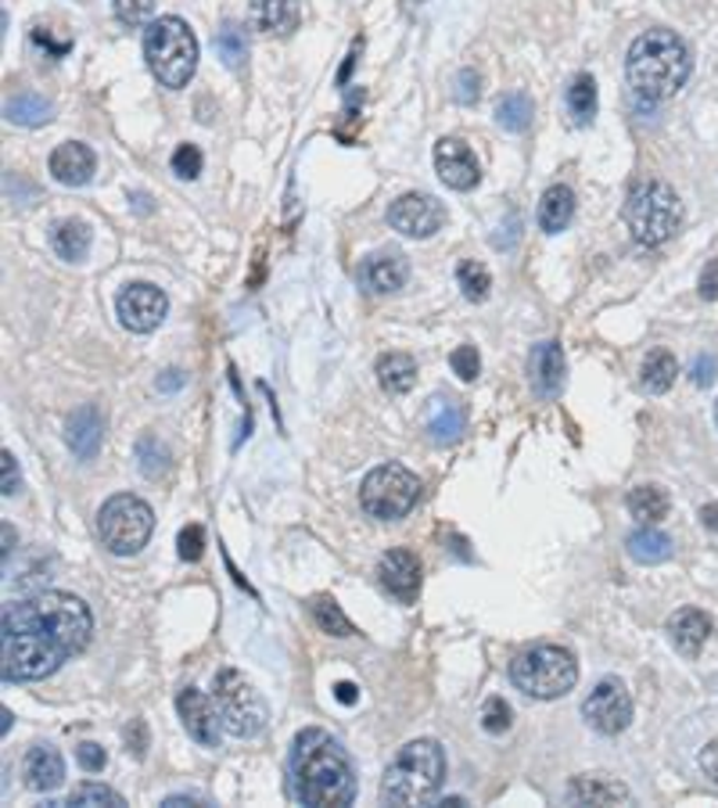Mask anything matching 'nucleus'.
Returning <instances> with one entry per match:
<instances>
[{"instance_id": "obj_1", "label": "nucleus", "mask_w": 718, "mask_h": 808, "mask_svg": "<svg viewBox=\"0 0 718 808\" xmlns=\"http://www.w3.org/2000/svg\"><path fill=\"white\" fill-rule=\"evenodd\" d=\"M94 636L90 607L72 593H37L11 600L0 618V676L4 683H37L87 650Z\"/></svg>"}, {"instance_id": "obj_2", "label": "nucleus", "mask_w": 718, "mask_h": 808, "mask_svg": "<svg viewBox=\"0 0 718 808\" xmlns=\"http://www.w3.org/2000/svg\"><path fill=\"white\" fill-rule=\"evenodd\" d=\"M292 795L310 808H345L356 798V772L345 747L324 729H302L292 747Z\"/></svg>"}, {"instance_id": "obj_3", "label": "nucleus", "mask_w": 718, "mask_h": 808, "mask_svg": "<svg viewBox=\"0 0 718 808\" xmlns=\"http://www.w3.org/2000/svg\"><path fill=\"white\" fill-rule=\"evenodd\" d=\"M694 72L690 48L671 29H647L639 33L625 58V75L639 101H668L686 87Z\"/></svg>"}, {"instance_id": "obj_4", "label": "nucleus", "mask_w": 718, "mask_h": 808, "mask_svg": "<svg viewBox=\"0 0 718 808\" xmlns=\"http://www.w3.org/2000/svg\"><path fill=\"white\" fill-rule=\"evenodd\" d=\"M446 784V751L438 740H409L381 780V801L414 808L438 801V790Z\"/></svg>"}, {"instance_id": "obj_5", "label": "nucleus", "mask_w": 718, "mask_h": 808, "mask_svg": "<svg viewBox=\"0 0 718 808\" xmlns=\"http://www.w3.org/2000/svg\"><path fill=\"white\" fill-rule=\"evenodd\" d=\"M144 58L162 87L183 90L198 69V37L176 14H162L144 29Z\"/></svg>"}, {"instance_id": "obj_6", "label": "nucleus", "mask_w": 718, "mask_h": 808, "mask_svg": "<svg viewBox=\"0 0 718 808\" xmlns=\"http://www.w3.org/2000/svg\"><path fill=\"white\" fill-rule=\"evenodd\" d=\"M625 226L636 245L658 249L682 226V202L665 180H636L625 202Z\"/></svg>"}, {"instance_id": "obj_7", "label": "nucleus", "mask_w": 718, "mask_h": 808, "mask_svg": "<svg viewBox=\"0 0 718 808\" xmlns=\"http://www.w3.org/2000/svg\"><path fill=\"white\" fill-rule=\"evenodd\" d=\"M510 679L522 694L536 700H557L575 690L578 683V661L568 647L557 644H536L522 650L510 665Z\"/></svg>"}, {"instance_id": "obj_8", "label": "nucleus", "mask_w": 718, "mask_h": 808, "mask_svg": "<svg viewBox=\"0 0 718 808\" xmlns=\"http://www.w3.org/2000/svg\"><path fill=\"white\" fill-rule=\"evenodd\" d=\"M151 532H155V514L151 507L133 493H119L101 507L98 514V536L101 546L115 557H133L141 554Z\"/></svg>"}, {"instance_id": "obj_9", "label": "nucleus", "mask_w": 718, "mask_h": 808, "mask_svg": "<svg viewBox=\"0 0 718 808\" xmlns=\"http://www.w3.org/2000/svg\"><path fill=\"white\" fill-rule=\"evenodd\" d=\"M212 700H216V708H220L223 729L237 740L259 737L270 723L263 694H259L237 668H223V673L212 679Z\"/></svg>"}, {"instance_id": "obj_10", "label": "nucleus", "mask_w": 718, "mask_h": 808, "mask_svg": "<svg viewBox=\"0 0 718 808\" xmlns=\"http://www.w3.org/2000/svg\"><path fill=\"white\" fill-rule=\"evenodd\" d=\"M421 499V478L400 464H381L360 485V507L377 522H400Z\"/></svg>"}, {"instance_id": "obj_11", "label": "nucleus", "mask_w": 718, "mask_h": 808, "mask_svg": "<svg viewBox=\"0 0 718 808\" xmlns=\"http://www.w3.org/2000/svg\"><path fill=\"white\" fill-rule=\"evenodd\" d=\"M583 715H586V723L597 729V734H604V737L625 734L629 723H633V697H629V690H625V683L615 679V676L600 679L589 690L586 705H583Z\"/></svg>"}, {"instance_id": "obj_12", "label": "nucleus", "mask_w": 718, "mask_h": 808, "mask_svg": "<svg viewBox=\"0 0 718 808\" xmlns=\"http://www.w3.org/2000/svg\"><path fill=\"white\" fill-rule=\"evenodd\" d=\"M115 313H119V324L133 331V334H148L155 331L165 313H170V299H165L162 287L148 284V281H136V284H127L115 299Z\"/></svg>"}, {"instance_id": "obj_13", "label": "nucleus", "mask_w": 718, "mask_h": 808, "mask_svg": "<svg viewBox=\"0 0 718 808\" xmlns=\"http://www.w3.org/2000/svg\"><path fill=\"white\" fill-rule=\"evenodd\" d=\"M388 223H392V231H400L403 238L424 241L442 231V223H446V205H442L435 194L409 191L388 205Z\"/></svg>"}, {"instance_id": "obj_14", "label": "nucleus", "mask_w": 718, "mask_h": 808, "mask_svg": "<svg viewBox=\"0 0 718 808\" xmlns=\"http://www.w3.org/2000/svg\"><path fill=\"white\" fill-rule=\"evenodd\" d=\"M176 708H180L183 729H188V737H191V740H198L202 747H216V744H220L223 723H220L216 700L205 697L202 690H194V686H188V690H180Z\"/></svg>"}, {"instance_id": "obj_15", "label": "nucleus", "mask_w": 718, "mask_h": 808, "mask_svg": "<svg viewBox=\"0 0 718 808\" xmlns=\"http://www.w3.org/2000/svg\"><path fill=\"white\" fill-rule=\"evenodd\" d=\"M435 173L442 184L453 191H471L482 180L475 151H471L464 141H456V137H442L435 144Z\"/></svg>"}, {"instance_id": "obj_16", "label": "nucleus", "mask_w": 718, "mask_h": 808, "mask_svg": "<svg viewBox=\"0 0 718 808\" xmlns=\"http://www.w3.org/2000/svg\"><path fill=\"white\" fill-rule=\"evenodd\" d=\"M409 263L403 252H374L360 263V284L374 295H392L406 287Z\"/></svg>"}, {"instance_id": "obj_17", "label": "nucleus", "mask_w": 718, "mask_h": 808, "mask_svg": "<svg viewBox=\"0 0 718 808\" xmlns=\"http://www.w3.org/2000/svg\"><path fill=\"white\" fill-rule=\"evenodd\" d=\"M377 578H381V586H385L395 600L409 604L417 597V589H421V560H417V554H409V551L381 554Z\"/></svg>"}, {"instance_id": "obj_18", "label": "nucleus", "mask_w": 718, "mask_h": 808, "mask_svg": "<svg viewBox=\"0 0 718 808\" xmlns=\"http://www.w3.org/2000/svg\"><path fill=\"white\" fill-rule=\"evenodd\" d=\"M48 165H51V176L58 180V184H65V188H83L98 173L94 151H90L87 144H80V141L58 144L51 151V162Z\"/></svg>"}, {"instance_id": "obj_19", "label": "nucleus", "mask_w": 718, "mask_h": 808, "mask_svg": "<svg viewBox=\"0 0 718 808\" xmlns=\"http://www.w3.org/2000/svg\"><path fill=\"white\" fill-rule=\"evenodd\" d=\"M711 633H715V622H711V615L700 612V607H682V612L668 618L671 644H676V650L686 654V658H697V654L708 647Z\"/></svg>"}, {"instance_id": "obj_20", "label": "nucleus", "mask_w": 718, "mask_h": 808, "mask_svg": "<svg viewBox=\"0 0 718 808\" xmlns=\"http://www.w3.org/2000/svg\"><path fill=\"white\" fill-rule=\"evenodd\" d=\"M564 801L568 805H629L633 801V790L618 784V780H610V776L604 772H593V776H575V780L568 784V790H564Z\"/></svg>"}, {"instance_id": "obj_21", "label": "nucleus", "mask_w": 718, "mask_h": 808, "mask_svg": "<svg viewBox=\"0 0 718 808\" xmlns=\"http://www.w3.org/2000/svg\"><path fill=\"white\" fill-rule=\"evenodd\" d=\"M249 22H252V29H259V33L287 37V33H295L302 22V0H252Z\"/></svg>"}, {"instance_id": "obj_22", "label": "nucleus", "mask_w": 718, "mask_h": 808, "mask_svg": "<svg viewBox=\"0 0 718 808\" xmlns=\"http://www.w3.org/2000/svg\"><path fill=\"white\" fill-rule=\"evenodd\" d=\"M528 371H532V385L543 395V400H554L564 388V374H568V363H564V353L557 342H539L532 349V360H528Z\"/></svg>"}, {"instance_id": "obj_23", "label": "nucleus", "mask_w": 718, "mask_h": 808, "mask_svg": "<svg viewBox=\"0 0 718 808\" xmlns=\"http://www.w3.org/2000/svg\"><path fill=\"white\" fill-rule=\"evenodd\" d=\"M424 428H427V435H432V442H438V446H453V442L464 438V428H467L464 406L456 400H446V395H435L424 410Z\"/></svg>"}, {"instance_id": "obj_24", "label": "nucleus", "mask_w": 718, "mask_h": 808, "mask_svg": "<svg viewBox=\"0 0 718 808\" xmlns=\"http://www.w3.org/2000/svg\"><path fill=\"white\" fill-rule=\"evenodd\" d=\"M69 450L80 456V461H94L98 450H101V438H104V417L98 406H80L75 414L69 417Z\"/></svg>"}, {"instance_id": "obj_25", "label": "nucleus", "mask_w": 718, "mask_h": 808, "mask_svg": "<svg viewBox=\"0 0 718 808\" xmlns=\"http://www.w3.org/2000/svg\"><path fill=\"white\" fill-rule=\"evenodd\" d=\"M61 780H65V761H61L58 747L37 744L33 751L26 755V784L48 795V790L61 787Z\"/></svg>"}, {"instance_id": "obj_26", "label": "nucleus", "mask_w": 718, "mask_h": 808, "mask_svg": "<svg viewBox=\"0 0 718 808\" xmlns=\"http://www.w3.org/2000/svg\"><path fill=\"white\" fill-rule=\"evenodd\" d=\"M539 231L543 234H560L568 231V223L575 220V191L568 184H554L539 198Z\"/></svg>"}, {"instance_id": "obj_27", "label": "nucleus", "mask_w": 718, "mask_h": 808, "mask_svg": "<svg viewBox=\"0 0 718 808\" xmlns=\"http://www.w3.org/2000/svg\"><path fill=\"white\" fill-rule=\"evenodd\" d=\"M377 385L388 395H406L417 385V363L406 353H385L377 360Z\"/></svg>"}, {"instance_id": "obj_28", "label": "nucleus", "mask_w": 718, "mask_h": 808, "mask_svg": "<svg viewBox=\"0 0 718 808\" xmlns=\"http://www.w3.org/2000/svg\"><path fill=\"white\" fill-rule=\"evenodd\" d=\"M90 241H94V234H90V226L83 220H61L51 231V249L65 263H83L90 252Z\"/></svg>"}, {"instance_id": "obj_29", "label": "nucleus", "mask_w": 718, "mask_h": 808, "mask_svg": "<svg viewBox=\"0 0 718 808\" xmlns=\"http://www.w3.org/2000/svg\"><path fill=\"white\" fill-rule=\"evenodd\" d=\"M4 115H8V123H14V127H48L51 115H54V104L48 98L33 94V90H22V94L8 98Z\"/></svg>"}, {"instance_id": "obj_30", "label": "nucleus", "mask_w": 718, "mask_h": 808, "mask_svg": "<svg viewBox=\"0 0 718 808\" xmlns=\"http://www.w3.org/2000/svg\"><path fill=\"white\" fill-rule=\"evenodd\" d=\"M625 546H629V557L639 560V564H665L671 554H676V543H671L665 532H658L654 525L636 528L633 536L625 539Z\"/></svg>"}, {"instance_id": "obj_31", "label": "nucleus", "mask_w": 718, "mask_h": 808, "mask_svg": "<svg viewBox=\"0 0 718 808\" xmlns=\"http://www.w3.org/2000/svg\"><path fill=\"white\" fill-rule=\"evenodd\" d=\"M625 503H629V514L636 517L639 525H658V522H665L668 507H671V499H668V493L661 489V485H636Z\"/></svg>"}, {"instance_id": "obj_32", "label": "nucleus", "mask_w": 718, "mask_h": 808, "mask_svg": "<svg viewBox=\"0 0 718 808\" xmlns=\"http://www.w3.org/2000/svg\"><path fill=\"white\" fill-rule=\"evenodd\" d=\"M676 356L665 353V349H654V353L644 360V371H639V385H644L650 395H665L671 385H676Z\"/></svg>"}, {"instance_id": "obj_33", "label": "nucleus", "mask_w": 718, "mask_h": 808, "mask_svg": "<svg viewBox=\"0 0 718 808\" xmlns=\"http://www.w3.org/2000/svg\"><path fill=\"white\" fill-rule=\"evenodd\" d=\"M564 101H568V112L575 119V127L593 123V115H597V83H593V75H586V72L575 75V80L568 83Z\"/></svg>"}, {"instance_id": "obj_34", "label": "nucleus", "mask_w": 718, "mask_h": 808, "mask_svg": "<svg viewBox=\"0 0 718 808\" xmlns=\"http://www.w3.org/2000/svg\"><path fill=\"white\" fill-rule=\"evenodd\" d=\"M496 123L510 133H525L532 127V98L525 94V90H510V94L499 98Z\"/></svg>"}, {"instance_id": "obj_35", "label": "nucleus", "mask_w": 718, "mask_h": 808, "mask_svg": "<svg viewBox=\"0 0 718 808\" xmlns=\"http://www.w3.org/2000/svg\"><path fill=\"white\" fill-rule=\"evenodd\" d=\"M310 612H313L316 625H320V629H324V633L338 636V639L356 636V625L345 618V612H342L338 600H334V597H313V600H310Z\"/></svg>"}, {"instance_id": "obj_36", "label": "nucleus", "mask_w": 718, "mask_h": 808, "mask_svg": "<svg viewBox=\"0 0 718 808\" xmlns=\"http://www.w3.org/2000/svg\"><path fill=\"white\" fill-rule=\"evenodd\" d=\"M170 461H173L170 446L159 442L155 435H144L136 442V467H141L148 478H162L165 471H170Z\"/></svg>"}, {"instance_id": "obj_37", "label": "nucleus", "mask_w": 718, "mask_h": 808, "mask_svg": "<svg viewBox=\"0 0 718 808\" xmlns=\"http://www.w3.org/2000/svg\"><path fill=\"white\" fill-rule=\"evenodd\" d=\"M456 281H461V292L467 302H485L488 292H493V273H488L482 263H475V259L456 266Z\"/></svg>"}, {"instance_id": "obj_38", "label": "nucleus", "mask_w": 718, "mask_h": 808, "mask_svg": "<svg viewBox=\"0 0 718 808\" xmlns=\"http://www.w3.org/2000/svg\"><path fill=\"white\" fill-rule=\"evenodd\" d=\"M216 51L223 58V65L226 69H241L244 65V54H249V43H244V33H241V26L234 22H226L220 33H216Z\"/></svg>"}, {"instance_id": "obj_39", "label": "nucleus", "mask_w": 718, "mask_h": 808, "mask_svg": "<svg viewBox=\"0 0 718 808\" xmlns=\"http://www.w3.org/2000/svg\"><path fill=\"white\" fill-rule=\"evenodd\" d=\"M65 805H75V808H94V805H104V808H122L127 801H122L119 790L104 787V784H83V787H75V790H72Z\"/></svg>"}, {"instance_id": "obj_40", "label": "nucleus", "mask_w": 718, "mask_h": 808, "mask_svg": "<svg viewBox=\"0 0 718 808\" xmlns=\"http://www.w3.org/2000/svg\"><path fill=\"white\" fill-rule=\"evenodd\" d=\"M112 11L130 29H148L155 22V0H112Z\"/></svg>"}, {"instance_id": "obj_41", "label": "nucleus", "mask_w": 718, "mask_h": 808, "mask_svg": "<svg viewBox=\"0 0 718 808\" xmlns=\"http://www.w3.org/2000/svg\"><path fill=\"white\" fill-rule=\"evenodd\" d=\"M482 726H485V734L503 737L514 726V708L503 697H488L482 705Z\"/></svg>"}, {"instance_id": "obj_42", "label": "nucleus", "mask_w": 718, "mask_h": 808, "mask_svg": "<svg viewBox=\"0 0 718 808\" xmlns=\"http://www.w3.org/2000/svg\"><path fill=\"white\" fill-rule=\"evenodd\" d=\"M449 367H453V374L461 377V381H478V374H482L478 349H475V345H461V349H453Z\"/></svg>"}, {"instance_id": "obj_43", "label": "nucleus", "mask_w": 718, "mask_h": 808, "mask_svg": "<svg viewBox=\"0 0 718 808\" xmlns=\"http://www.w3.org/2000/svg\"><path fill=\"white\" fill-rule=\"evenodd\" d=\"M202 151H198L194 144H180L176 151H173V173L180 176V180H198L202 176Z\"/></svg>"}, {"instance_id": "obj_44", "label": "nucleus", "mask_w": 718, "mask_h": 808, "mask_svg": "<svg viewBox=\"0 0 718 808\" xmlns=\"http://www.w3.org/2000/svg\"><path fill=\"white\" fill-rule=\"evenodd\" d=\"M176 546H180V557L183 560H202V554H205V528L202 525H188L180 532V539H176Z\"/></svg>"}, {"instance_id": "obj_45", "label": "nucleus", "mask_w": 718, "mask_h": 808, "mask_svg": "<svg viewBox=\"0 0 718 808\" xmlns=\"http://www.w3.org/2000/svg\"><path fill=\"white\" fill-rule=\"evenodd\" d=\"M482 94V75L475 69H464L461 75H456V101L461 104H475Z\"/></svg>"}, {"instance_id": "obj_46", "label": "nucleus", "mask_w": 718, "mask_h": 808, "mask_svg": "<svg viewBox=\"0 0 718 808\" xmlns=\"http://www.w3.org/2000/svg\"><path fill=\"white\" fill-rule=\"evenodd\" d=\"M75 761H80V766L87 769V772H101L104 769V761H109V755H104V747H98V744H80L75 747Z\"/></svg>"}, {"instance_id": "obj_47", "label": "nucleus", "mask_w": 718, "mask_h": 808, "mask_svg": "<svg viewBox=\"0 0 718 808\" xmlns=\"http://www.w3.org/2000/svg\"><path fill=\"white\" fill-rule=\"evenodd\" d=\"M715 377H718V360H715V353L697 356V360H694V385L708 388Z\"/></svg>"}, {"instance_id": "obj_48", "label": "nucleus", "mask_w": 718, "mask_h": 808, "mask_svg": "<svg viewBox=\"0 0 718 808\" xmlns=\"http://www.w3.org/2000/svg\"><path fill=\"white\" fill-rule=\"evenodd\" d=\"M0 467H4V496H14L19 493V464H14V453L11 450H4L0 453Z\"/></svg>"}, {"instance_id": "obj_49", "label": "nucleus", "mask_w": 718, "mask_h": 808, "mask_svg": "<svg viewBox=\"0 0 718 808\" xmlns=\"http://www.w3.org/2000/svg\"><path fill=\"white\" fill-rule=\"evenodd\" d=\"M499 231H503V226H499ZM517 238H522V216H517V212L510 209V212H507V238L496 234V238H493V245H496V249H514V245H517Z\"/></svg>"}, {"instance_id": "obj_50", "label": "nucleus", "mask_w": 718, "mask_h": 808, "mask_svg": "<svg viewBox=\"0 0 718 808\" xmlns=\"http://www.w3.org/2000/svg\"><path fill=\"white\" fill-rule=\"evenodd\" d=\"M700 299H708V302L718 299V259H711L705 273H700Z\"/></svg>"}, {"instance_id": "obj_51", "label": "nucleus", "mask_w": 718, "mask_h": 808, "mask_svg": "<svg viewBox=\"0 0 718 808\" xmlns=\"http://www.w3.org/2000/svg\"><path fill=\"white\" fill-rule=\"evenodd\" d=\"M700 772H705L708 776V780L718 787V740H711L708 747H705V751H700Z\"/></svg>"}, {"instance_id": "obj_52", "label": "nucleus", "mask_w": 718, "mask_h": 808, "mask_svg": "<svg viewBox=\"0 0 718 808\" xmlns=\"http://www.w3.org/2000/svg\"><path fill=\"white\" fill-rule=\"evenodd\" d=\"M183 385H188V374H183V371H165L162 377H159V392H176V388H183Z\"/></svg>"}, {"instance_id": "obj_53", "label": "nucleus", "mask_w": 718, "mask_h": 808, "mask_svg": "<svg viewBox=\"0 0 718 808\" xmlns=\"http://www.w3.org/2000/svg\"><path fill=\"white\" fill-rule=\"evenodd\" d=\"M183 805H191V808H205L209 801L205 798H194V795H173V798H165L162 808H183Z\"/></svg>"}, {"instance_id": "obj_54", "label": "nucleus", "mask_w": 718, "mask_h": 808, "mask_svg": "<svg viewBox=\"0 0 718 808\" xmlns=\"http://www.w3.org/2000/svg\"><path fill=\"white\" fill-rule=\"evenodd\" d=\"M700 525L711 528L718 536V503H705V507H700Z\"/></svg>"}, {"instance_id": "obj_55", "label": "nucleus", "mask_w": 718, "mask_h": 808, "mask_svg": "<svg viewBox=\"0 0 718 808\" xmlns=\"http://www.w3.org/2000/svg\"><path fill=\"white\" fill-rule=\"evenodd\" d=\"M334 697H338V700H342V705H356V697H360V690H356V686H353V683H338V686H334Z\"/></svg>"}, {"instance_id": "obj_56", "label": "nucleus", "mask_w": 718, "mask_h": 808, "mask_svg": "<svg viewBox=\"0 0 718 808\" xmlns=\"http://www.w3.org/2000/svg\"><path fill=\"white\" fill-rule=\"evenodd\" d=\"M144 747H148V740H144V723H133V755L144 758Z\"/></svg>"}, {"instance_id": "obj_57", "label": "nucleus", "mask_w": 718, "mask_h": 808, "mask_svg": "<svg viewBox=\"0 0 718 808\" xmlns=\"http://www.w3.org/2000/svg\"><path fill=\"white\" fill-rule=\"evenodd\" d=\"M133 202H136V209H141V212H148V209H151V205H148V194H144V191H136V194H133Z\"/></svg>"}, {"instance_id": "obj_58", "label": "nucleus", "mask_w": 718, "mask_h": 808, "mask_svg": "<svg viewBox=\"0 0 718 808\" xmlns=\"http://www.w3.org/2000/svg\"><path fill=\"white\" fill-rule=\"evenodd\" d=\"M0 719H4V723H0V729H4V734H8V729H11V711L4 708V711H0Z\"/></svg>"}, {"instance_id": "obj_59", "label": "nucleus", "mask_w": 718, "mask_h": 808, "mask_svg": "<svg viewBox=\"0 0 718 808\" xmlns=\"http://www.w3.org/2000/svg\"><path fill=\"white\" fill-rule=\"evenodd\" d=\"M715 421H718V406H715Z\"/></svg>"}]
</instances>
